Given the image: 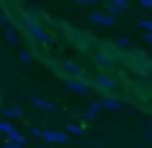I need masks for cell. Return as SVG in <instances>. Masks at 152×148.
I'll use <instances>...</instances> for the list:
<instances>
[{
  "label": "cell",
  "mask_w": 152,
  "mask_h": 148,
  "mask_svg": "<svg viewBox=\"0 0 152 148\" xmlns=\"http://www.w3.org/2000/svg\"><path fill=\"white\" fill-rule=\"evenodd\" d=\"M91 19L96 21V23H104V25H112V23H114V17L104 15V14H91Z\"/></svg>",
  "instance_id": "cell-1"
},
{
  "label": "cell",
  "mask_w": 152,
  "mask_h": 148,
  "mask_svg": "<svg viewBox=\"0 0 152 148\" xmlns=\"http://www.w3.org/2000/svg\"><path fill=\"white\" fill-rule=\"evenodd\" d=\"M112 2H114V8H118V10L125 8V0H112Z\"/></svg>",
  "instance_id": "cell-3"
},
{
  "label": "cell",
  "mask_w": 152,
  "mask_h": 148,
  "mask_svg": "<svg viewBox=\"0 0 152 148\" xmlns=\"http://www.w3.org/2000/svg\"><path fill=\"white\" fill-rule=\"evenodd\" d=\"M27 27H29V29L33 31L35 35H37V39H45V33H42V31L39 29V27H35V25H29V23H27Z\"/></svg>",
  "instance_id": "cell-2"
},
{
  "label": "cell",
  "mask_w": 152,
  "mask_h": 148,
  "mask_svg": "<svg viewBox=\"0 0 152 148\" xmlns=\"http://www.w3.org/2000/svg\"><path fill=\"white\" fill-rule=\"evenodd\" d=\"M141 4H142L145 8H150V6H152V0H141Z\"/></svg>",
  "instance_id": "cell-6"
},
{
  "label": "cell",
  "mask_w": 152,
  "mask_h": 148,
  "mask_svg": "<svg viewBox=\"0 0 152 148\" xmlns=\"http://www.w3.org/2000/svg\"><path fill=\"white\" fill-rule=\"evenodd\" d=\"M141 25L145 27V29H150V21H148V19H142V21H141Z\"/></svg>",
  "instance_id": "cell-5"
},
{
  "label": "cell",
  "mask_w": 152,
  "mask_h": 148,
  "mask_svg": "<svg viewBox=\"0 0 152 148\" xmlns=\"http://www.w3.org/2000/svg\"><path fill=\"white\" fill-rule=\"evenodd\" d=\"M71 89H73V90H79V93H83V90H85V87H83L81 85V83H71Z\"/></svg>",
  "instance_id": "cell-4"
},
{
  "label": "cell",
  "mask_w": 152,
  "mask_h": 148,
  "mask_svg": "<svg viewBox=\"0 0 152 148\" xmlns=\"http://www.w3.org/2000/svg\"><path fill=\"white\" fill-rule=\"evenodd\" d=\"M75 2H83V0H75Z\"/></svg>",
  "instance_id": "cell-7"
}]
</instances>
